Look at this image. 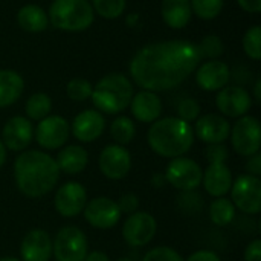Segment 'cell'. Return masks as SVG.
Listing matches in <instances>:
<instances>
[{"label":"cell","mask_w":261,"mask_h":261,"mask_svg":"<svg viewBox=\"0 0 261 261\" xmlns=\"http://www.w3.org/2000/svg\"><path fill=\"white\" fill-rule=\"evenodd\" d=\"M110 135L118 145H127L133 141L136 135L135 122L128 116H118L110 125Z\"/></svg>","instance_id":"obj_29"},{"label":"cell","mask_w":261,"mask_h":261,"mask_svg":"<svg viewBox=\"0 0 261 261\" xmlns=\"http://www.w3.org/2000/svg\"><path fill=\"white\" fill-rule=\"evenodd\" d=\"M106 128V119L98 110H83L78 113L70 125L73 136L81 142L96 141Z\"/></svg>","instance_id":"obj_20"},{"label":"cell","mask_w":261,"mask_h":261,"mask_svg":"<svg viewBox=\"0 0 261 261\" xmlns=\"http://www.w3.org/2000/svg\"><path fill=\"white\" fill-rule=\"evenodd\" d=\"M197 49H199L200 58L217 60L223 54V43L219 35H206L197 44Z\"/></svg>","instance_id":"obj_34"},{"label":"cell","mask_w":261,"mask_h":261,"mask_svg":"<svg viewBox=\"0 0 261 261\" xmlns=\"http://www.w3.org/2000/svg\"><path fill=\"white\" fill-rule=\"evenodd\" d=\"M200 60L197 44L193 41L168 40L151 43L135 54L130 61V75L144 90H170L196 72Z\"/></svg>","instance_id":"obj_1"},{"label":"cell","mask_w":261,"mask_h":261,"mask_svg":"<svg viewBox=\"0 0 261 261\" xmlns=\"http://www.w3.org/2000/svg\"><path fill=\"white\" fill-rule=\"evenodd\" d=\"M21 261H50L52 237L44 229L29 231L20 245Z\"/></svg>","instance_id":"obj_19"},{"label":"cell","mask_w":261,"mask_h":261,"mask_svg":"<svg viewBox=\"0 0 261 261\" xmlns=\"http://www.w3.org/2000/svg\"><path fill=\"white\" fill-rule=\"evenodd\" d=\"M217 109L228 118H242L252 107L249 92L242 86H225L216 96Z\"/></svg>","instance_id":"obj_15"},{"label":"cell","mask_w":261,"mask_h":261,"mask_svg":"<svg viewBox=\"0 0 261 261\" xmlns=\"http://www.w3.org/2000/svg\"><path fill=\"white\" fill-rule=\"evenodd\" d=\"M84 261H110V258L107 257V254L101 251H92V252H87Z\"/></svg>","instance_id":"obj_43"},{"label":"cell","mask_w":261,"mask_h":261,"mask_svg":"<svg viewBox=\"0 0 261 261\" xmlns=\"http://www.w3.org/2000/svg\"><path fill=\"white\" fill-rule=\"evenodd\" d=\"M92 8L104 18H118L127 5V0H92Z\"/></svg>","instance_id":"obj_31"},{"label":"cell","mask_w":261,"mask_h":261,"mask_svg":"<svg viewBox=\"0 0 261 261\" xmlns=\"http://www.w3.org/2000/svg\"><path fill=\"white\" fill-rule=\"evenodd\" d=\"M187 261H222L214 251H197L191 254Z\"/></svg>","instance_id":"obj_41"},{"label":"cell","mask_w":261,"mask_h":261,"mask_svg":"<svg viewBox=\"0 0 261 261\" xmlns=\"http://www.w3.org/2000/svg\"><path fill=\"white\" fill-rule=\"evenodd\" d=\"M70 125L69 122L58 115H49L38 121V125L34 130L37 144L44 150H58L69 139Z\"/></svg>","instance_id":"obj_11"},{"label":"cell","mask_w":261,"mask_h":261,"mask_svg":"<svg viewBox=\"0 0 261 261\" xmlns=\"http://www.w3.org/2000/svg\"><path fill=\"white\" fill-rule=\"evenodd\" d=\"M87 203V191L80 182H66L63 184L54 197V206L61 217L72 219L83 213Z\"/></svg>","instance_id":"obj_12"},{"label":"cell","mask_w":261,"mask_h":261,"mask_svg":"<svg viewBox=\"0 0 261 261\" xmlns=\"http://www.w3.org/2000/svg\"><path fill=\"white\" fill-rule=\"evenodd\" d=\"M87 252L86 234L76 226L61 228L52 240V255L57 261H84Z\"/></svg>","instance_id":"obj_6"},{"label":"cell","mask_w":261,"mask_h":261,"mask_svg":"<svg viewBox=\"0 0 261 261\" xmlns=\"http://www.w3.org/2000/svg\"><path fill=\"white\" fill-rule=\"evenodd\" d=\"M49 23L61 31H84L95 18L89 0H54L49 9Z\"/></svg>","instance_id":"obj_5"},{"label":"cell","mask_w":261,"mask_h":261,"mask_svg":"<svg viewBox=\"0 0 261 261\" xmlns=\"http://www.w3.org/2000/svg\"><path fill=\"white\" fill-rule=\"evenodd\" d=\"M147 142L150 148L161 158H180L193 147L194 130L180 118H159L148 128Z\"/></svg>","instance_id":"obj_3"},{"label":"cell","mask_w":261,"mask_h":261,"mask_svg":"<svg viewBox=\"0 0 261 261\" xmlns=\"http://www.w3.org/2000/svg\"><path fill=\"white\" fill-rule=\"evenodd\" d=\"M116 203H118V208H119L121 214L125 213V214L130 216V214L138 211V208H139V197L136 194H133V193H127Z\"/></svg>","instance_id":"obj_38"},{"label":"cell","mask_w":261,"mask_h":261,"mask_svg":"<svg viewBox=\"0 0 261 261\" xmlns=\"http://www.w3.org/2000/svg\"><path fill=\"white\" fill-rule=\"evenodd\" d=\"M236 217V206L226 197H217L210 206V219L216 226H226Z\"/></svg>","instance_id":"obj_28"},{"label":"cell","mask_w":261,"mask_h":261,"mask_svg":"<svg viewBox=\"0 0 261 261\" xmlns=\"http://www.w3.org/2000/svg\"><path fill=\"white\" fill-rule=\"evenodd\" d=\"M161 12L164 21L173 29L185 28L193 15L190 0H162Z\"/></svg>","instance_id":"obj_24"},{"label":"cell","mask_w":261,"mask_h":261,"mask_svg":"<svg viewBox=\"0 0 261 261\" xmlns=\"http://www.w3.org/2000/svg\"><path fill=\"white\" fill-rule=\"evenodd\" d=\"M50 110H52V99L47 93H43V92H37L31 95L24 106V112L29 121L31 119L41 121L43 118L49 116Z\"/></svg>","instance_id":"obj_27"},{"label":"cell","mask_w":261,"mask_h":261,"mask_svg":"<svg viewBox=\"0 0 261 261\" xmlns=\"http://www.w3.org/2000/svg\"><path fill=\"white\" fill-rule=\"evenodd\" d=\"M245 261H261V240L255 239L245 249Z\"/></svg>","instance_id":"obj_39"},{"label":"cell","mask_w":261,"mask_h":261,"mask_svg":"<svg viewBox=\"0 0 261 261\" xmlns=\"http://www.w3.org/2000/svg\"><path fill=\"white\" fill-rule=\"evenodd\" d=\"M142 261H185L182 258V255L170 248V246H158L154 249H150L145 255Z\"/></svg>","instance_id":"obj_36"},{"label":"cell","mask_w":261,"mask_h":261,"mask_svg":"<svg viewBox=\"0 0 261 261\" xmlns=\"http://www.w3.org/2000/svg\"><path fill=\"white\" fill-rule=\"evenodd\" d=\"M34 138V127L24 116L11 118L2 130V142L11 151H24Z\"/></svg>","instance_id":"obj_16"},{"label":"cell","mask_w":261,"mask_h":261,"mask_svg":"<svg viewBox=\"0 0 261 261\" xmlns=\"http://www.w3.org/2000/svg\"><path fill=\"white\" fill-rule=\"evenodd\" d=\"M83 214L86 222L95 229H110L121 220L118 203L109 197H95L87 200Z\"/></svg>","instance_id":"obj_13"},{"label":"cell","mask_w":261,"mask_h":261,"mask_svg":"<svg viewBox=\"0 0 261 261\" xmlns=\"http://www.w3.org/2000/svg\"><path fill=\"white\" fill-rule=\"evenodd\" d=\"M260 87H261V80H257V83H255V90H254V93H255V99H257V102H260V101H261Z\"/></svg>","instance_id":"obj_45"},{"label":"cell","mask_w":261,"mask_h":261,"mask_svg":"<svg viewBox=\"0 0 261 261\" xmlns=\"http://www.w3.org/2000/svg\"><path fill=\"white\" fill-rule=\"evenodd\" d=\"M231 144L232 148L240 156H252L260 151L261 127L255 116L245 115L237 119L234 127H231Z\"/></svg>","instance_id":"obj_8"},{"label":"cell","mask_w":261,"mask_h":261,"mask_svg":"<svg viewBox=\"0 0 261 261\" xmlns=\"http://www.w3.org/2000/svg\"><path fill=\"white\" fill-rule=\"evenodd\" d=\"M57 167L60 173H66L69 176L81 173L89 162V154L86 148L80 145H67L61 148L57 154Z\"/></svg>","instance_id":"obj_23"},{"label":"cell","mask_w":261,"mask_h":261,"mask_svg":"<svg viewBox=\"0 0 261 261\" xmlns=\"http://www.w3.org/2000/svg\"><path fill=\"white\" fill-rule=\"evenodd\" d=\"M231 80V70L226 63L220 60H208L196 69V81L200 89L216 92L223 89Z\"/></svg>","instance_id":"obj_18"},{"label":"cell","mask_w":261,"mask_h":261,"mask_svg":"<svg viewBox=\"0 0 261 261\" xmlns=\"http://www.w3.org/2000/svg\"><path fill=\"white\" fill-rule=\"evenodd\" d=\"M5 162H6V148H5L3 142L0 141V168L5 165Z\"/></svg>","instance_id":"obj_44"},{"label":"cell","mask_w":261,"mask_h":261,"mask_svg":"<svg viewBox=\"0 0 261 261\" xmlns=\"http://www.w3.org/2000/svg\"><path fill=\"white\" fill-rule=\"evenodd\" d=\"M130 109L133 116L145 124H153L161 118L162 113V101L156 92L141 90L133 95L130 101Z\"/></svg>","instance_id":"obj_22"},{"label":"cell","mask_w":261,"mask_h":261,"mask_svg":"<svg viewBox=\"0 0 261 261\" xmlns=\"http://www.w3.org/2000/svg\"><path fill=\"white\" fill-rule=\"evenodd\" d=\"M0 261H21L20 258H15V257H3L0 258Z\"/></svg>","instance_id":"obj_46"},{"label":"cell","mask_w":261,"mask_h":261,"mask_svg":"<svg viewBox=\"0 0 261 261\" xmlns=\"http://www.w3.org/2000/svg\"><path fill=\"white\" fill-rule=\"evenodd\" d=\"M14 179L21 194L38 199L49 194L60 179L55 159L40 150L21 151L14 162Z\"/></svg>","instance_id":"obj_2"},{"label":"cell","mask_w":261,"mask_h":261,"mask_svg":"<svg viewBox=\"0 0 261 261\" xmlns=\"http://www.w3.org/2000/svg\"><path fill=\"white\" fill-rule=\"evenodd\" d=\"M17 23L26 32H41L49 24V17L37 5H24L17 12Z\"/></svg>","instance_id":"obj_26"},{"label":"cell","mask_w":261,"mask_h":261,"mask_svg":"<svg viewBox=\"0 0 261 261\" xmlns=\"http://www.w3.org/2000/svg\"><path fill=\"white\" fill-rule=\"evenodd\" d=\"M158 223L150 213L136 211L127 217L122 225V237L133 248L147 246L156 236Z\"/></svg>","instance_id":"obj_10"},{"label":"cell","mask_w":261,"mask_h":261,"mask_svg":"<svg viewBox=\"0 0 261 261\" xmlns=\"http://www.w3.org/2000/svg\"><path fill=\"white\" fill-rule=\"evenodd\" d=\"M92 89H93V86L90 84V81H87L84 78H73L67 83L66 93L72 101L81 102L92 96Z\"/></svg>","instance_id":"obj_32"},{"label":"cell","mask_w":261,"mask_h":261,"mask_svg":"<svg viewBox=\"0 0 261 261\" xmlns=\"http://www.w3.org/2000/svg\"><path fill=\"white\" fill-rule=\"evenodd\" d=\"M237 2L242 6V9H245L246 12L258 14L261 11V0H237Z\"/></svg>","instance_id":"obj_42"},{"label":"cell","mask_w":261,"mask_h":261,"mask_svg":"<svg viewBox=\"0 0 261 261\" xmlns=\"http://www.w3.org/2000/svg\"><path fill=\"white\" fill-rule=\"evenodd\" d=\"M177 118H180L185 122L196 121L200 116V104L194 98H184L177 104Z\"/></svg>","instance_id":"obj_35"},{"label":"cell","mask_w":261,"mask_h":261,"mask_svg":"<svg viewBox=\"0 0 261 261\" xmlns=\"http://www.w3.org/2000/svg\"><path fill=\"white\" fill-rule=\"evenodd\" d=\"M231 202L236 210L245 214L257 216L261 211V180L251 174H242L231 187Z\"/></svg>","instance_id":"obj_9"},{"label":"cell","mask_w":261,"mask_h":261,"mask_svg":"<svg viewBox=\"0 0 261 261\" xmlns=\"http://www.w3.org/2000/svg\"><path fill=\"white\" fill-rule=\"evenodd\" d=\"M194 135L210 144H225V141L229 138L231 133V124L228 119L217 113H208L196 119L194 125Z\"/></svg>","instance_id":"obj_17"},{"label":"cell","mask_w":261,"mask_h":261,"mask_svg":"<svg viewBox=\"0 0 261 261\" xmlns=\"http://www.w3.org/2000/svg\"><path fill=\"white\" fill-rule=\"evenodd\" d=\"M246 170L248 174L258 177L261 174V156L260 153H255L252 156H249V161L246 162Z\"/></svg>","instance_id":"obj_40"},{"label":"cell","mask_w":261,"mask_h":261,"mask_svg":"<svg viewBox=\"0 0 261 261\" xmlns=\"http://www.w3.org/2000/svg\"><path fill=\"white\" fill-rule=\"evenodd\" d=\"M24 81L11 69H0V109L12 106L23 93Z\"/></svg>","instance_id":"obj_25"},{"label":"cell","mask_w":261,"mask_h":261,"mask_svg":"<svg viewBox=\"0 0 261 261\" xmlns=\"http://www.w3.org/2000/svg\"><path fill=\"white\" fill-rule=\"evenodd\" d=\"M98 165L102 176L110 180H121L128 174L132 168V156L125 147L112 144L101 151Z\"/></svg>","instance_id":"obj_14"},{"label":"cell","mask_w":261,"mask_h":261,"mask_svg":"<svg viewBox=\"0 0 261 261\" xmlns=\"http://www.w3.org/2000/svg\"><path fill=\"white\" fill-rule=\"evenodd\" d=\"M133 84L122 73L102 76L92 89V101L98 112L116 115L124 112L133 98Z\"/></svg>","instance_id":"obj_4"},{"label":"cell","mask_w":261,"mask_h":261,"mask_svg":"<svg viewBox=\"0 0 261 261\" xmlns=\"http://www.w3.org/2000/svg\"><path fill=\"white\" fill-rule=\"evenodd\" d=\"M118 261H132V260H130V258H119Z\"/></svg>","instance_id":"obj_47"},{"label":"cell","mask_w":261,"mask_h":261,"mask_svg":"<svg viewBox=\"0 0 261 261\" xmlns=\"http://www.w3.org/2000/svg\"><path fill=\"white\" fill-rule=\"evenodd\" d=\"M243 49L245 54L258 61L261 58V28L260 26H254L251 29L246 31L245 37H243Z\"/></svg>","instance_id":"obj_33"},{"label":"cell","mask_w":261,"mask_h":261,"mask_svg":"<svg viewBox=\"0 0 261 261\" xmlns=\"http://www.w3.org/2000/svg\"><path fill=\"white\" fill-rule=\"evenodd\" d=\"M191 11L203 20L216 18L223 9V0H190Z\"/></svg>","instance_id":"obj_30"},{"label":"cell","mask_w":261,"mask_h":261,"mask_svg":"<svg viewBox=\"0 0 261 261\" xmlns=\"http://www.w3.org/2000/svg\"><path fill=\"white\" fill-rule=\"evenodd\" d=\"M232 173L226 162H211L202 176L206 193L213 197H225L232 187Z\"/></svg>","instance_id":"obj_21"},{"label":"cell","mask_w":261,"mask_h":261,"mask_svg":"<svg viewBox=\"0 0 261 261\" xmlns=\"http://www.w3.org/2000/svg\"><path fill=\"white\" fill-rule=\"evenodd\" d=\"M203 170L202 167L190 158L180 156L170 161L165 170V180L179 191H194L202 184Z\"/></svg>","instance_id":"obj_7"},{"label":"cell","mask_w":261,"mask_h":261,"mask_svg":"<svg viewBox=\"0 0 261 261\" xmlns=\"http://www.w3.org/2000/svg\"><path fill=\"white\" fill-rule=\"evenodd\" d=\"M229 158V150L225 144H210L206 148L208 162H226Z\"/></svg>","instance_id":"obj_37"}]
</instances>
